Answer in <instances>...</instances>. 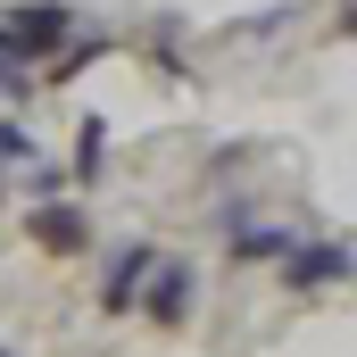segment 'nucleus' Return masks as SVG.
Instances as JSON below:
<instances>
[{
    "instance_id": "1",
    "label": "nucleus",
    "mask_w": 357,
    "mask_h": 357,
    "mask_svg": "<svg viewBox=\"0 0 357 357\" xmlns=\"http://www.w3.org/2000/svg\"><path fill=\"white\" fill-rule=\"evenodd\" d=\"M75 33V8L67 0H25V8H8L0 17V42L25 59V67H42V59H59V42Z\"/></svg>"
},
{
    "instance_id": "2",
    "label": "nucleus",
    "mask_w": 357,
    "mask_h": 357,
    "mask_svg": "<svg viewBox=\"0 0 357 357\" xmlns=\"http://www.w3.org/2000/svg\"><path fill=\"white\" fill-rule=\"evenodd\" d=\"M133 307H142V316H150L158 333H175L183 316L199 307V274H191V258H158V266H150V282H142V299H133Z\"/></svg>"
},
{
    "instance_id": "3",
    "label": "nucleus",
    "mask_w": 357,
    "mask_h": 357,
    "mask_svg": "<svg viewBox=\"0 0 357 357\" xmlns=\"http://www.w3.org/2000/svg\"><path fill=\"white\" fill-rule=\"evenodd\" d=\"M150 266H158V250H150V241H125V250L108 258V274H100V307H108V316H125V307L142 299Z\"/></svg>"
},
{
    "instance_id": "4",
    "label": "nucleus",
    "mask_w": 357,
    "mask_h": 357,
    "mask_svg": "<svg viewBox=\"0 0 357 357\" xmlns=\"http://www.w3.org/2000/svg\"><path fill=\"white\" fill-rule=\"evenodd\" d=\"M341 274H349V241H291V258H282V282L291 291H324Z\"/></svg>"
},
{
    "instance_id": "5",
    "label": "nucleus",
    "mask_w": 357,
    "mask_h": 357,
    "mask_svg": "<svg viewBox=\"0 0 357 357\" xmlns=\"http://www.w3.org/2000/svg\"><path fill=\"white\" fill-rule=\"evenodd\" d=\"M33 241H42V250H59V258H75V250L91 241L84 208H75V199H50V208H33Z\"/></svg>"
},
{
    "instance_id": "6",
    "label": "nucleus",
    "mask_w": 357,
    "mask_h": 357,
    "mask_svg": "<svg viewBox=\"0 0 357 357\" xmlns=\"http://www.w3.org/2000/svg\"><path fill=\"white\" fill-rule=\"evenodd\" d=\"M233 258H241V266H274V258H291V233H282V225L233 216Z\"/></svg>"
},
{
    "instance_id": "7",
    "label": "nucleus",
    "mask_w": 357,
    "mask_h": 357,
    "mask_svg": "<svg viewBox=\"0 0 357 357\" xmlns=\"http://www.w3.org/2000/svg\"><path fill=\"white\" fill-rule=\"evenodd\" d=\"M100 167H108V125H100V116H84V142H75V175H100Z\"/></svg>"
},
{
    "instance_id": "8",
    "label": "nucleus",
    "mask_w": 357,
    "mask_h": 357,
    "mask_svg": "<svg viewBox=\"0 0 357 357\" xmlns=\"http://www.w3.org/2000/svg\"><path fill=\"white\" fill-rule=\"evenodd\" d=\"M42 150H33V133L17 125V116H0V167H33Z\"/></svg>"
},
{
    "instance_id": "9",
    "label": "nucleus",
    "mask_w": 357,
    "mask_h": 357,
    "mask_svg": "<svg viewBox=\"0 0 357 357\" xmlns=\"http://www.w3.org/2000/svg\"><path fill=\"white\" fill-rule=\"evenodd\" d=\"M0 199H8V167H0Z\"/></svg>"
},
{
    "instance_id": "10",
    "label": "nucleus",
    "mask_w": 357,
    "mask_h": 357,
    "mask_svg": "<svg viewBox=\"0 0 357 357\" xmlns=\"http://www.w3.org/2000/svg\"><path fill=\"white\" fill-rule=\"evenodd\" d=\"M0 357H8V349H0Z\"/></svg>"
}]
</instances>
